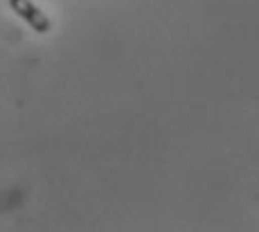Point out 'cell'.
Returning <instances> with one entry per match:
<instances>
[{
  "label": "cell",
  "mask_w": 259,
  "mask_h": 232,
  "mask_svg": "<svg viewBox=\"0 0 259 232\" xmlns=\"http://www.w3.org/2000/svg\"><path fill=\"white\" fill-rule=\"evenodd\" d=\"M9 7L21 18H25V21L32 25V29H36L38 34L50 32V18L34 3H29V0H9Z\"/></svg>",
  "instance_id": "cell-1"
}]
</instances>
